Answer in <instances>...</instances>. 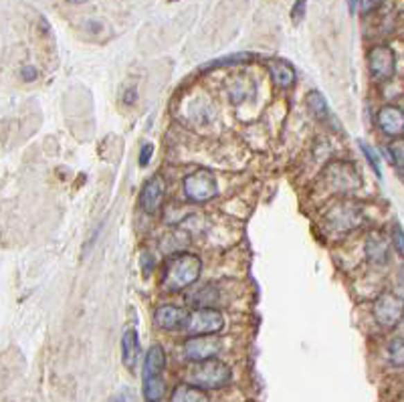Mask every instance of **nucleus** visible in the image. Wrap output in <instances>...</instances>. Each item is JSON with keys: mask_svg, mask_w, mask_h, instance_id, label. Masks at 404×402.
<instances>
[{"mask_svg": "<svg viewBox=\"0 0 404 402\" xmlns=\"http://www.w3.org/2000/svg\"><path fill=\"white\" fill-rule=\"evenodd\" d=\"M164 368H166V352L162 346L156 344L148 350V354L143 358V380L162 376Z\"/></svg>", "mask_w": 404, "mask_h": 402, "instance_id": "nucleus-14", "label": "nucleus"}, {"mask_svg": "<svg viewBox=\"0 0 404 402\" xmlns=\"http://www.w3.org/2000/svg\"><path fill=\"white\" fill-rule=\"evenodd\" d=\"M348 6H350V12H356L358 0H348Z\"/></svg>", "mask_w": 404, "mask_h": 402, "instance_id": "nucleus-31", "label": "nucleus"}, {"mask_svg": "<svg viewBox=\"0 0 404 402\" xmlns=\"http://www.w3.org/2000/svg\"><path fill=\"white\" fill-rule=\"evenodd\" d=\"M225 328V315L218 309H196L188 315V324L184 330L191 335H214Z\"/></svg>", "mask_w": 404, "mask_h": 402, "instance_id": "nucleus-4", "label": "nucleus"}, {"mask_svg": "<svg viewBox=\"0 0 404 402\" xmlns=\"http://www.w3.org/2000/svg\"><path fill=\"white\" fill-rule=\"evenodd\" d=\"M390 245H394V249H396V253L398 255H403L404 253V241H403V229L401 227H394V231L390 233Z\"/></svg>", "mask_w": 404, "mask_h": 402, "instance_id": "nucleus-26", "label": "nucleus"}, {"mask_svg": "<svg viewBox=\"0 0 404 402\" xmlns=\"http://www.w3.org/2000/svg\"><path fill=\"white\" fill-rule=\"evenodd\" d=\"M388 360L396 368H401L404 364V344L401 338H396V340L390 342V346H388Z\"/></svg>", "mask_w": 404, "mask_h": 402, "instance_id": "nucleus-24", "label": "nucleus"}, {"mask_svg": "<svg viewBox=\"0 0 404 402\" xmlns=\"http://www.w3.org/2000/svg\"><path fill=\"white\" fill-rule=\"evenodd\" d=\"M107 402H121L119 399H112V401H107Z\"/></svg>", "mask_w": 404, "mask_h": 402, "instance_id": "nucleus-33", "label": "nucleus"}, {"mask_svg": "<svg viewBox=\"0 0 404 402\" xmlns=\"http://www.w3.org/2000/svg\"><path fill=\"white\" fill-rule=\"evenodd\" d=\"M233 378V370L229 364L211 358L204 362H196V366L188 372V384L198 386L202 390H220Z\"/></svg>", "mask_w": 404, "mask_h": 402, "instance_id": "nucleus-2", "label": "nucleus"}, {"mask_svg": "<svg viewBox=\"0 0 404 402\" xmlns=\"http://www.w3.org/2000/svg\"><path fill=\"white\" fill-rule=\"evenodd\" d=\"M269 73L281 89H289L291 85H295V71L291 69V65H287L286 61H273L269 65Z\"/></svg>", "mask_w": 404, "mask_h": 402, "instance_id": "nucleus-17", "label": "nucleus"}, {"mask_svg": "<svg viewBox=\"0 0 404 402\" xmlns=\"http://www.w3.org/2000/svg\"><path fill=\"white\" fill-rule=\"evenodd\" d=\"M364 251H366L368 261H372L376 265H384L388 261V253H390V241L386 238L384 233L374 231V233H370L368 238H366Z\"/></svg>", "mask_w": 404, "mask_h": 402, "instance_id": "nucleus-13", "label": "nucleus"}, {"mask_svg": "<svg viewBox=\"0 0 404 402\" xmlns=\"http://www.w3.org/2000/svg\"><path fill=\"white\" fill-rule=\"evenodd\" d=\"M306 6H308V0H295L293 2V8H291V21L297 24L304 21L306 17Z\"/></svg>", "mask_w": 404, "mask_h": 402, "instance_id": "nucleus-25", "label": "nucleus"}, {"mask_svg": "<svg viewBox=\"0 0 404 402\" xmlns=\"http://www.w3.org/2000/svg\"><path fill=\"white\" fill-rule=\"evenodd\" d=\"M186 302L191 306H194V309H209L213 308V304L216 302V293H214V289L211 285H207V287H200L198 291H194L192 295H188Z\"/></svg>", "mask_w": 404, "mask_h": 402, "instance_id": "nucleus-19", "label": "nucleus"}, {"mask_svg": "<svg viewBox=\"0 0 404 402\" xmlns=\"http://www.w3.org/2000/svg\"><path fill=\"white\" fill-rule=\"evenodd\" d=\"M403 297L394 293H380L374 302V320L378 326L392 330L403 320Z\"/></svg>", "mask_w": 404, "mask_h": 402, "instance_id": "nucleus-5", "label": "nucleus"}, {"mask_svg": "<svg viewBox=\"0 0 404 402\" xmlns=\"http://www.w3.org/2000/svg\"><path fill=\"white\" fill-rule=\"evenodd\" d=\"M202 273V261L194 253H176L168 257L164 263V277H162V287L176 293L186 287H191L198 281Z\"/></svg>", "mask_w": 404, "mask_h": 402, "instance_id": "nucleus-1", "label": "nucleus"}, {"mask_svg": "<svg viewBox=\"0 0 404 402\" xmlns=\"http://www.w3.org/2000/svg\"><path fill=\"white\" fill-rule=\"evenodd\" d=\"M136 99H138V89H136V85H134V87H128L125 94H123V103H125V105H134Z\"/></svg>", "mask_w": 404, "mask_h": 402, "instance_id": "nucleus-29", "label": "nucleus"}, {"mask_svg": "<svg viewBox=\"0 0 404 402\" xmlns=\"http://www.w3.org/2000/svg\"><path fill=\"white\" fill-rule=\"evenodd\" d=\"M188 315L191 311H186L184 308L172 306V304H164L154 311V324L158 328L168 331H178L184 330L188 324Z\"/></svg>", "mask_w": 404, "mask_h": 402, "instance_id": "nucleus-8", "label": "nucleus"}, {"mask_svg": "<svg viewBox=\"0 0 404 402\" xmlns=\"http://www.w3.org/2000/svg\"><path fill=\"white\" fill-rule=\"evenodd\" d=\"M253 61V55L251 53H237V55H231V57H222V59H216L213 63L207 65V69H218V67H227V65H238V63H249Z\"/></svg>", "mask_w": 404, "mask_h": 402, "instance_id": "nucleus-22", "label": "nucleus"}, {"mask_svg": "<svg viewBox=\"0 0 404 402\" xmlns=\"http://www.w3.org/2000/svg\"><path fill=\"white\" fill-rule=\"evenodd\" d=\"M166 392V382L162 376L143 380V399L146 402H160Z\"/></svg>", "mask_w": 404, "mask_h": 402, "instance_id": "nucleus-18", "label": "nucleus"}, {"mask_svg": "<svg viewBox=\"0 0 404 402\" xmlns=\"http://www.w3.org/2000/svg\"><path fill=\"white\" fill-rule=\"evenodd\" d=\"M21 77H23V81L30 83V81H35V79L39 77V71H37L33 65H24L23 71H21Z\"/></svg>", "mask_w": 404, "mask_h": 402, "instance_id": "nucleus-28", "label": "nucleus"}, {"mask_svg": "<svg viewBox=\"0 0 404 402\" xmlns=\"http://www.w3.org/2000/svg\"><path fill=\"white\" fill-rule=\"evenodd\" d=\"M140 356H142V348H140V338H138V331L134 328H128L121 335V360H123V366L128 370H136L138 362H140Z\"/></svg>", "mask_w": 404, "mask_h": 402, "instance_id": "nucleus-12", "label": "nucleus"}, {"mask_svg": "<svg viewBox=\"0 0 404 402\" xmlns=\"http://www.w3.org/2000/svg\"><path fill=\"white\" fill-rule=\"evenodd\" d=\"M227 89H229V95H231V99H233L235 105L247 101V99H253L255 94H257V87H255V83L249 77H235L229 83Z\"/></svg>", "mask_w": 404, "mask_h": 402, "instance_id": "nucleus-15", "label": "nucleus"}, {"mask_svg": "<svg viewBox=\"0 0 404 402\" xmlns=\"http://www.w3.org/2000/svg\"><path fill=\"white\" fill-rule=\"evenodd\" d=\"M182 350H184V356L196 364V362H204V360H211L220 354L222 342L216 335H191L184 342Z\"/></svg>", "mask_w": 404, "mask_h": 402, "instance_id": "nucleus-6", "label": "nucleus"}, {"mask_svg": "<svg viewBox=\"0 0 404 402\" xmlns=\"http://www.w3.org/2000/svg\"><path fill=\"white\" fill-rule=\"evenodd\" d=\"M67 2H71V4H83V2H87V0H67Z\"/></svg>", "mask_w": 404, "mask_h": 402, "instance_id": "nucleus-32", "label": "nucleus"}, {"mask_svg": "<svg viewBox=\"0 0 404 402\" xmlns=\"http://www.w3.org/2000/svg\"><path fill=\"white\" fill-rule=\"evenodd\" d=\"M162 200H164V180L160 176H152L142 189V196H140L142 209L148 214L158 213Z\"/></svg>", "mask_w": 404, "mask_h": 402, "instance_id": "nucleus-11", "label": "nucleus"}, {"mask_svg": "<svg viewBox=\"0 0 404 402\" xmlns=\"http://www.w3.org/2000/svg\"><path fill=\"white\" fill-rule=\"evenodd\" d=\"M358 4L362 6V12H364V15H368L372 8H376L378 0H358Z\"/></svg>", "mask_w": 404, "mask_h": 402, "instance_id": "nucleus-30", "label": "nucleus"}, {"mask_svg": "<svg viewBox=\"0 0 404 402\" xmlns=\"http://www.w3.org/2000/svg\"><path fill=\"white\" fill-rule=\"evenodd\" d=\"M368 67L370 75L376 81H390L396 71V55L390 47H374L368 53Z\"/></svg>", "mask_w": 404, "mask_h": 402, "instance_id": "nucleus-7", "label": "nucleus"}, {"mask_svg": "<svg viewBox=\"0 0 404 402\" xmlns=\"http://www.w3.org/2000/svg\"><path fill=\"white\" fill-rule=\"evenodd\" d=\"M378 128L390 138H401L404 130V114L398 105H384L378 112Z\"/></svg>", "mask_w": 404, "mask_h": 402, "instance_id": "nucleus-10", "label": "nucleus"}, {"mask_svg": "<svg viewBox=\"0 0 404 402\" xmlns=\"http://www.w3.org/2000/svg\"><path fill=\"white\" fill-rule=\"evenodd\" d=\"M328 178H330V184L337 192H350V190L360 186V174L350 162H335L333 166H330Z\"/></svg>", "mask_w": 404, "mask_h": 402, "instance_id": "nucleus-9", "label": "nucleus"}, {"mask_svg": "<svg viewBox=\"0 0 404 402\" xmlns=\"http://www.w3.org/2000/svg\"><path fill=\"white\" fill-rule=\"evenodd\" d=\"M386 156L390 160V164H394V168L398 170V174H403V156H404V142L401 138H396L394 142H390L386 146Z\"/></svg>", "mask_w": 404, "mask_h": 402, "instance_id": "nucleus-21", "label": "nucleus"}, {"mask_svg": "<svg viewBox=\"0 0 404 402\" xmlns=\"http://www.w3.org/2000/svg\"><path fill=\"white\" fill-rule=\"evenodd\" d=\"M182 190L186 200H191L194 204H204L218 194V184L209 168H198L184 178Z\"/></svg>", "mask_w": 404, "mask_h": 402, "instance_id": "nucleus-3", "label": "nucleus"}, {"mask_svg": "<svg viewBox=\"0 0 404 402\" xmlns=\"http://www.w3.org/2000/svg\"><path fill=\"white\" fill-rule=\"evenodd\" d=\"M170 2H176V0H170Z\"/></svg>", "mask_w": 404, "mask_h": 402, "instance_id": "nucleus-34", "label": "nucleus"}, {"mask_svg": "<svg viewBox=\"0 0 404 402\" xmlns=\"http://www.w3.org/2000/svg\"><path fill=\"white\" fill-rule=\"evenodd\" d=\"M308 105L309 110L313 112V116H317L319 119H330V107H328V101L326 97L319 94V91H309L308 94Z\"/></svg>", "mask_w": 404, "mask_h": 402, "instance_id": "nucleus-20", "label": "nucleus"}, {"mask_svg": "<svg viewBox=\"0 0 404 402\" xmlns=\"http://www.w3.org/2000/svg\"><path fill=\"white\" fill-rule=\"evenodd\" d=\"M170 402H211V396H209L207 390L184 382V384H178L174 388V392L170 396Z\"/></svg>", "mask_w": 404, "mask_h": 402, "instance_id": "nucleus-16", "label": "nucleus"}, {"mask_svg": "<svg viewBox=\"0 0 404 402\" xmlns=\"http://www.w3.org/2000/svg\"><path fill=\"white\" fill-rule=\"evenodd\" d=\"M360 148H362V154L366 156V160H368V164L372 166V170L376 172V176L378 178H382V164H380V156L376 154V150L370 146V143H366V142H362L360 140Z\"/></svg>", "mask_w": 404, "mask_h": 402, "instance_id": "nucleus-23", "label": "nucleus"}, {"mask_svg": "<svg viewBox=\"0 0 404 402\" xmlns=\"http://www.w3.org/2000/svg\"><path fill=\"white\" fill-rule=\"evenodd\" d=\"M152 154H154V146L152 143H143L142 150H140V158H138V162L140 166H148V162L152 160Z\"/></svg>", "mask_w": 404, "mask_h": 402, "instance_id": "nucleus-27", "label": "nucleus"}]
</instances>
